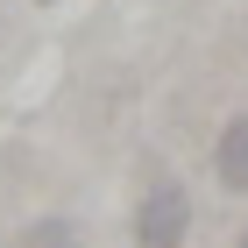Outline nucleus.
Instances as JSON below:
<instances>
[{
  "label": "nucleus",
  "instance_id": "nucleus-3",
  "mask_svg": "<svg viewBox=\"0 0 248 248\" xmlns=\"http://www.w3.org/2000/svg\"><path fill=\"white\" fill-rule=\"evenodd\" d=\"M21 248H78V227L64 220V213H43V220H29Z\"/></svg>",
  "mask_w": 248,
  "mask_h": 248
},
{
  "label": "nucleus",
  "instance_id": "nucleus-2",
  "mask_svg": "<svg viewBox=\"0 0 248 248\" xmlns=\"http://www.w3.org/2000/svg\"><path fill=\"white\" fill-rule=\"evenodd\" d=\"M213 177H220V191H241L248 199V114H234L227 128H220V142H213Z\"/></svg>",
  "mask_w": 248,
  "mask_h": 248
},
{
  "label": "nucleus",
  "instance_id": "nucleus-4",
  "mask_svg": "<svg viewBox=\"0 0 248 248\" xmlns=\"http://www.w3.org/2000/svg\"><path fill=\"white\" fill-rule=\"evenodd\" d=\"M234 248H248V227H241V241H234Z\"/></svg>",
  "mask_w": 248,
  "mask_h": 248
},
{
  "label": "nucleus",
  "instance_id": "nucleus-1",
  "mask_svg": "<svg viewBox=\"0 0 248 248\" xmlns=\"http://www.w3.org/2000/svg\"><path fill=\"white\" fill-rule=\"evenodd\" d=\"M191 234V191L185 185H156L135 206V248H185Z\"/></svg>",
  "mask_w": 248,
  "mask_h": 248
}]
</instances>
